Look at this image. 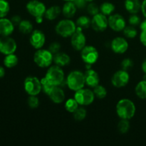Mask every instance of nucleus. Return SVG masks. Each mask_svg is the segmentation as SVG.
I'll return each mask as SVG.
<instances>
[{
    "label": "nucleus",
    "mask_w": 146,
    "mask_h": 146,
    "mask_svg": "<svg viewBox=\"0 0 146 146\" xmlns=\"http://www.w3.org/2000/svg\"><path fill=\"white\" fill-rule=\"evenodd\" d=\"M115 111L117 115L121 119L130 120L135 115L136 108L131 100L123 98L117 103Z\"/></svg>",
    "instance_id": "obj_1"
},
{
    "label": "nucleus",
    "mask_w": 146,
    "mask_h": 146,
    "mask_svg": "<svg viewBox=\"0 0 146 146\" xmlns=\"http://www.w3.org/2000/svg\"><path fill=\"white\" fill-rule=\"evenodd\" d=\"M66 84L68 88L73 91L81 89L86 84L85 75L80 71H71L66 78Z\"/></svg>",
    "instance_id": "obj_2"
},
{
    "label": "nucleus",
    "mask_w": 146,
    "mask_h": 146,
    "mask_svg": "<svg viewBox=\"0 0 146 146\" xmlns=\"http://www.w3.org/2000/svg\"><path fill=\"white\" fill-rule=\"evenodd\" d=\"M34 61L40 68H48L54 62V54L48 49H37L34 55Z\"/></svg>",
    "instance_id": "obj_3"
},
{
    "label": "nucleus",
    "mask_w": 146,
    "mask_h": 146,
    "mask_svg": "<svg viewBox=\"0 0 146 146\" xmlns=\"http://www.w3.org/2000/svg\"><path fill=\"white\" fill-rule=\"evenodd\" d=\"M46 78L55 86H59L64 82L65 74L62 67L55 65L49 67L45 76Z\"/></svg>",
    "instance_id": "obj_4"
},
{
    "label": "nucleus",
    "mask_w": 146,
    "mask_h": 146,
    "mask_svg": "<svg viewBox=\"0 0 146 146\" xmlns=\"http://www.w3.org/2000/svg\"><path fill=\"white\" fill-rule=\"evenodd\" d=\"M77 29V26L76 23H74L72 20L63 19L60 21L56 26V32L61 36L66 38V37L71 36L75 32Z\"/></svg>",
    "instance_id": "obj_5"
},
{
    "label": "nucleus",
    "mask_w": 146,
    "mask_h": 146,
    "mask_svg": "<svg viewBox=\"0 0 146 146\" xmlns=\"http://www.w3.org/2000/svg\"><path fill=\"white\" fill-rule=\"evenodd\" d=\"M95 97L94 91L88 88H83L75 91L74 98L78 102L79 106H86L91 105L94 101Z\"/></svg>",
    "instance_id": "obj_6"
},
{
    "label": "nucleus",
    "mask_w": 146,
    "mask_h": 146,
    "mask_svg": "<svg viewBox=\"0 0 146 146\" xmlns=\"http://www.w3.org/2000/svg\"><path fill=\"white\" fill-rule=\"evenodd\" d=\"M24 88L29 96H38L41 93V80L36 76H28L24 81Z\"/></svg>",
    "instance_id": "obj_7"
},
{
    "label": "nucleus",
    "mask_w": 146,
    "mask_h": 146,
    "mask_svg": "<svg viewBox=\"0 0 146 146\" xmlns=\"http://www.w3.org/2000/svg\"><path fill=\"white\" fill-rule=\"evenodd\" d=\"M81 56L87 65H92L98 61L99 54L96 48L93 46H86L81 51Z\"/></svg>",
    "instance_id": "obj_8"
},
{
    "label": "nucleus",
    "mask_w": 146,
    "mask_h": 146,
    "mask_svg": "<svg viewBox=\"0 0 146 146\" xmlns=\"http://www.w3.org/2000/svg\"><path fill=\"white\" fill-rule=\"evenodd\" d=\"M27 10L31 16L35 18L44 17L46 8L45 4L38 0H31L27 4Z\"/></svg>",
    "instance_id": "obj_9"
},
{
    "label": "nucleus",
    "mask_w": 146,
    "mask_h": 146,
    "mask_svg": "<svg viewBox=\"0 0 146 146\" xmlns=\"http://www.w3.org/2000/svg\"><path fill=\"white\" fill-rule=\"evenodd\" d=\"M17 48V42L10 36L0 37V53L4 55L14 54Z\"/></svg>",
    "instance_id": "obj_10"
},
{
    "label": "nucleus",
    "mask_w": 146,
    "mask_h": 146,
    "mask_svg": "<svg viewBox=\"0 0 146 146\" xmlns=\"http://www.w3.org/2000/svg\"><path fill=\"white\" fill-rule=\"evenodd\" d=\"M71 44L73 48L76 51H81L86 46V38L82 29L77 27L76 31L71 36Z\"/></svg>",
    "instance_id": "obj_11"
},
{
    "label": "nucleus",
    "mask_w": 146,
    "mask_h": 146,
    "mask_svg": "<svg viewBox=\"0 0 146 146\" xmlns=\"http://www.w3.org/2000/svg\"><path fill=\"white\" fill-rule=\"evenodd\" d=\"M91 26L94 31L98 32L105 31L108 27V18L106 16L99 12L92 17Z\"/></svg>",
    "instance_id": "obj_12"
},
{
    "label": "nucleus",
    "mask_w": 146,
    "mask_h": 146,
    "mask_svg": "<svg viewBox=\"0 0 146 146\" xmlns=\"http://www.w3.org/2000/svg\"><path fill=\"white\" fill-rule=\"evenodd\" d=\"M130 81V75L125 70H119L113 75L111 78V84L116 88H123L128 84Z\"/></svg>",
    "instance_id": "obj_13"
},
{
    "label": "nucleus",
    "mask_w": 146,
    "mask_h": 146,
    "mask_svg": "<svg viewBox=\"0 0 146 146\" xmlns=\"http://www.w3.org/2000/svg\"><path fill=\"white\" fill-rule=\"evenodd\" d=\"M108 27L115 31H122L126 27V21L122 15L111 14L108 17Z\"/></svg>",
    "instance_id": "obj_14"
},
{
    "label": "nucleus",
    "mask_w": 146,
    "mask_h": 146,
    "mask_svg": "<svg viewBox=\"0 0 146 146\" xmlns=\"http://www.w3.org/2000/svg\"><path fill=\"white\" fill-rule=\"evenodd\" d=\"M30 44L35 49H40L46 42V36L42 31L36 29L31 33L29 38Z\"/></svg>",
    "instance_id": "obj_15"
},
{
    "label": "nucleus",
    "mask_w": 146,
    "mask_h": 146,
    "mask_svg": "<svg viewBox=\"0 0 146 146\" xmlns=\"http://www.w3.org/2000/svg\"><path fill=\"white\" fill-rule=\"evenodd\" d=\"M112 51L115 54H122L126 52L128 48V43L125 38L115 37L112 40L111 44Z\"/></svg>",
    "instance_id": "obj_16"
},
{
    "label": "nucleus",
    "mask_w": 146,
    "mask_h": 146,
    "mask_svg": "<svg viewBox=\"0 0 146 146\" xmlns=\"http://www.w3.org/2000/svg\"><path fill=\"white\" fill-rule=\"evenodd\" d=\"M15 26L11 22V19L5 18H0V36H9L14 30Z\"/></svg>",
    "instance_id": "obj_17"
},
{
    "label": "nucleus",
    "mask_w": 146,
    "mask_h": 146,
    "mask_svg": "<svg viewBox=\"0 0 146 146\" xmlns=\"http://www.w3.org/2000/svg\"><path fill=\"white\" fill-rule=\"evenodd\" d=\"M84 75H85L86 84L88 86L94 88V87H96L99 84V76H98V73L96 71L89 68V69H88L86 71Z\"/></svg>",
    "instance_id": "obj_18"
},
{
    "label": "nucleus",
    "mask_w": 146,
    "mask_h": 146,
    "mask_svg": "<svg viewBox=\"0 0 146 146\" xmlns=\"http://www.w3.org/2000/svg\"><path fill=\"white\" fill-rule=\"evenodd\" d=\"M49 98L54 104H60L65 100V93L59 86H55L48 95Z\"/></svg>",
    "instance_id": "obj_19"
},
{
    "label": "nucleus",
    "mask_w": 146,
    "mask_h": 146,
    "mask_svg": "<svg viewBox=\"0 0 146 146\" xmlns=\"http://www.w3.org/2000/svg\"><path fill=\"white\" fill-rule=\"evenodd\" d=\"M54 62L58 66L64 67L70 64L71 58L66 53L58 52L54 55Z\"/></svg>",
    "instance_id": "obj_20"
},
{
    "label": "nucleus",
    "mask_w": 146,
    "mask_h": 146,
    "mask_svg": "<svg viewBox=\"0 0 146 146\" xmlns=\"http://www.w3.org/2000/svg\"><path fill=\"white\" fill-rule=\"evenodd\" d=\"M77 7L73 1H66L62 8V14L66 19H70L75 15Z\"/></svg>",
    "instance_id": "obj_21"
},
{
    "label": "nucleus",
    "mask_w": 146,
    "mask_h": 146,
    "mask_svg": "<svg viewBox=\"0 0 146 146\" xmlns=\"http://www.w3.org/2000/svg\"><path fill=\"white\" fill-rule=\"evenodd\" d=\"M141 4L140 0H125V8L130 14H135L141 10Z\"/></svg>",
    "instance_id": "obj_22"
},
{
    "label": "nucleus",
    "mask_w": 146,
    "mask_h": 146,
    "mask_svg": "<svg viewBox=\"0 0 146 146\" xmlns=\"http://www.w3.org/2000/svg\"><path fill=\"white\" fill-rule=\"evenodd\" d=\"M61 11H62V10H61V9L58 6H52V7L47 9L45 12V14H44V17H45L46 19L53 21V20L56 19L60 15Z\"/></svg>",
    "instance_id": "obj_23"
},
{
    "label": "nucleus",
    "mask_w": 146,
    "mask_h": 146,
    "mask_svg": "<svg viewBox=\"0 0 146 146\" xmlns=\"http://www.w3.org/2000/svg\"><path fill=\"white\" fill-rule=\"evenodd\" d=\"M19 58L17 55L14 54L6 55L4 58V65L8 68H11L15 67L18 64Z\"/></svg>",
    "instance_id": "obj_24"
},
{
    "label": "nucleus",
    "mask_w": 146,
    "mask_h": 146,
    "mask_svg": "<svg viewBox=\"0 0 146 146\" xmlns=\"http://www.w3.org/2000/svg\"><path fill=\"white\" fill-rule=\"evenodd\" d=\"M18 27L20 32L24 34H29L33 31V24L29 20H21Z\"/></svg>",
    "instance_id": "obj_25"
},
{
    "label": "nucleus",
    "mask_w": 146,
    "mask_h": 146,
    "mask_svg": "<svg viewBox=\"0 0 146 146\" xmlns=\"http://www.w3.org/2000/svg\"><path fill=\"white\" fill-rule=\"evenodd\" d=\"M135 91L138 98L141 99H146V80L140 81L137 84Z\"/></svg>",
    "instance_id": "obj_26"
},
{
    "label": "nucleus",
    "mask_w": 146,
    "mask_h": 146,
    "mask_svg": "<svg viewBox=\"0 0 146 146\" xmlns=\"http://www.w3.org/2000/svg\"><path fill=\"white\" fill-rule=\"evenodd\" d=\"M115 11V6L113 4L108 1L104 2L100 7V12L106 15V17H109L113 14V11Z\"/></svg>",
    "instance_id": "obj_27"
},
{
    "label": "nucleus",
    "mask_w": 146,
    "mask_h": 146,
    "mask_svg": "<svg viewBox=\"0 0 146 146\" xmlns=\"http://www.w3.org/2000/svg\"><path fill=\"white\" fill-rule=\"evenodd\" d=\"M91 24V19L87 16H81L78 17L76 20V24L77 27H80L82 29H85L89 28Z\"/></svg>",
    "instance_id": "obj_28"
},
{
    "label": "nucleus",
    "mask_w": 146,
    "mask_h": 146,
    "mask_svg": "<svg viewBox=\"0 0 146 146\" xmlns=\"http://www.w3.org/2000/svg\"><path fill=\"white\" fill-rule=\"evenodd\" d=\"M41 90H42L44 94H46L47 96H48L50 94V93L51 92L54 88L55 87V86L53 85L50 81H48V80L46 78V77H44L41 79Z\"/></svg>",
    "instance_id": "obj_29"
},
{
    "label": "nucleus",
    "mask_w": 146,
    "mask_h": 146,
    "mask_svg": "<svg viewBox=\"0 0 146 146\" xmlns=\"http://www.w3.org/2000/svg\"><path fill=\"white\" fill-rule=\"evenodd\" d=\"M78 106H79V104L76 101L75 98H68L65 103V109L68 112L74 113L76 110L78 108Z\"/></svg>",
    "instance_id": "obj_30"
},
{
    "label": "nucleus",
    "mask_w": 146,
    "mask_h": 146,
    "mask_svg": "<svg viewBox=\"0 0 146 146\" xmlns=\"http://www.w3.org/2000/svg\"><path fill=\"white\" fill-rule=\"evenodd\" d=\"M93 91H94L95 96L99 98V99H103V98H104L107 96L106 88L104 86H103L99 85V84L96 87H94Z\"/></svg>",
    "instance_id": "obj_31"
},
{
    "label": "nucleus",
    "mask_w": 146,
    "mask_h": 146,
    "mask_svg": "<svg viewBox=\"0 0 146 146\" xmlns=\"http://www.w3.org/2000/svg\"><path fill=\"white\" fill-rule=\"evenodd\" d=\"M130 125L129 120H125V119H121V121L118 123V131H119L121 133L125 134L126 133L128 132L130 129Z\"/></svg>",
    "instance_id": "obj_32"
},
{
    "label": "nucleus",
    "mask_w": 146,
    "mask_h": 146,
    "mask_svg": "<svg viewBox=\"0 0 146 146\" xmlns=\"http://www.w3.org/2000/svg\"><path fill=\"white\" fill-rule=\"evenodd\" d=\"M10 6L7 0H0V18H4L8 14Z\"/></svg>",
    "instance_id": "obj_33"
},
{
    "label": "nucleus",
    "mask_w": 146,
    "mask_h": 146,
    "mask_svg": "<svg viewBox=\"0 0 146 146\" xmlns=\"http://www.w3.org/2000/svg\"><path fill=\"white\" fill-rule=\"evenodd\" d=\"M74 118L77 121H81L84 120L86 117V110L83 107H78L75 112L73 113Z\"/></svg>",
    "instance_id": "obj_34"
},
{
    "label": "nucleus",
    "mask_w": 146,
    "mask_h": 146,
    "mask_svg": "<svg viewBox=\"0 0 146 146\" xmlns=\"http://www.w3.org/2000/svg\"><path fill=\"white\" fill-rule=\"evenodd\" d=\"M123 31L124 36L128 38H134L138 34V31L133 26L125 27V28L124 29Z\"/></svg>",
    "instance_id": "obj_35"
},
{
    "label": "nucleus",
    "mask_w": 146,
    "mask_h": 146,
    "mask_svg": "<svg viewBox=\"0 0 146 146\" xmlns=\"http://www.w3.org/2000/svg\"><path fill=\"white\" fill-rule=\"evenodd\" d=\"M27 104H28L29 108L32 109L37 108L39 106V100H38L37 96H29L27 99Z\"/></svg>",
    "instance_id": "obj_36"
},
{
    "label": "nucleus",
    "mask_w": 146,
    "mask_h": 146,
    "mask_svg": "<svg viewBox=\"0 0 146 146\" xmlns=\"http://www.w3.org/2000/svg\"><path fill=\"white\" fill-rule=\"evenodd\" d=\"M87 11L90 15L93 17L100 12V7H98V5H96L95 3L91 1L90 4L87 5Z\"/></svg>",
    "instance_id": "obj_37"
},
{
    "label": "nucleus",
    "mask_w": 146,
    "mask_h": 146,
    "mask_svg": "<svg viewBox=\"0 0 146 146\" xmlns=\"http://www.w3.org/2000/svg\"><path fill=\"white\" fill-rule=\"evenodd\" d=\"M133 66V61L131 59V58H125L121 62V68L123 70L125 71H128L130 68H131Z\"/></svg>",
    "instance_id": "obj_38"
},
{
    "label": "nucleus",
    "mask_w": 146,
    "mask_h": 146,
    "mask_svg": "<svg viewBox=\"0 0 146 146\" xmlns=\"http://www.w3.org/2000/svg\"><path fill=\"white\" fill-rule=\"evenodd\" d=\"M61 47V44H60L58 42H53L50 44L48 49L49 50V51L54 55V54L60 52Z\"/></svg>",
    "instance_id": "obj_39"
},
{
    "label": "nucleus",
    "mask_w": 146,
    "mask_h": 146,
    "mask_svg": "<svg viewBox=\"0 0 146 146\" xmlns=\"http://www.w3.org/2000/svg\"><path fill=\"white\" fill-rule=\"evenodd\" d=\"M128 23L131 26H137L141 23V19H140V17L138 15H136V14H132L129 17V19H128Z\"/></svg>",
    "instance_id": "obj_40"
},
{
    "label": "nucleus",
    "mask_w": 146,
    "mask_h": 146,
    "mask_svg": "<svg viewBox=\"0 0 146 146\" xmlns=\"http://www.w3.org/2000/svg\"><path fill=\"white\" fill-rule=\"evenodd\" d=\"M74 3L76 6L77 8L83 9L86 6V3L88 1L86 0H74Z\"/></svg>",
    "instance_id": "obj_41"
},
{
    "label": "nucleus",
    "mask_w": 146,
    "mask_h": 146,
    "mask_svg": "<svg viewBox=\"0 0 146 146\" xmlns=\"http://www.w3.org/2000/svg\"><path fill=\"white\" fill-rule=\"evenodd\" d=\"M11 21L14 26H19V24L21 23V19L19 16L15 15V16H14V17H11Z\"/></svg>",
    "instance_id": "obj_42"
},
{
    "label": "nucleus",
    "mask_w": 146,
    "mask_h": 146,
    "mask_svg": "<svg viewBox=\"0 0 146 146\" xmlns=\"http://www.w3.org/2000/svg\"><path fill=\"white\" fill-rule=\"evenodd\" d=\"M140 41L141 44L146 46V31H142L140 35Z\"/></svg>",
    "instance_id": "obj_43"
},
{
    "label": "nucleus",
    "mask_w": 146,
    "mask_h": 146,
    "mask_svg": "<svg viewBox=\"0 0 146 146\" xmlns=\"http://www.w3.org/2000/svg\"><path fill=\"white\" fill-rule=\"evenodd\" d=\"M141 11H142L143 14L146 18V0H143L141 4Z\"/></svg>",
    "instance_id": "obj_44"
},
{
    "label": "nucleus",
    "mask_w": 146,
    "mask_h": 146,
    "mask_svg": "<svg viewBox=\"0 0 146 146\" xmlns=\"http://www.w3.org/2000/svg\"><path fill=\"white\" fill-rule=\"evenodd\" d=\"M140 28L141 31H146V19L140 24Z\"/></svg>",
    "instance_id": "obj_45"
},
{
    "label": "nucleus",
    "mask_w": 146,
    "mask_h": 146,
    "mask_svg": "<svg viewBox=\"0 0 146 146\" xmlns=\"http://www.w3.org/2000/svg\"><path fill=\"white\" fill-rule=\"evenodd\" d=\"M4 76H5V69L4 67L0 66V78H4Z\"/></svg>",
    "instance_id": "obj_46"
},
{
    "label": "nucleus",
    "mask_w": 146,
    "mask_h": 146,
    "mask_svg": "<svg viewBox=\"0 0 146 146\" xmlns=\"http://www.w3.org/2000/svg\"><path fill=\"white\" fill-rule=\"evenodd\" d=\"M142 70L144 73L146 74V58L143 61L142 64Z\"/></svg>",
    "instance_id": "obj_47"
},
{
    "label": "nucleus",
    "mask_w": 146,
    "mask_h": 146,
    "mask_svg": "<svg viewBox=\"0 0 146 146\" xmlns=\"http://www.w3.org/2000/svg\"><path fill=\"white\" fill-rule=\"evenodd\" d=\"M43 19H44V17H37V18H35V19L37 24H41V23H42L43 21Z\"/></svg>",
    "instance_id": "obj_48"
},
{
    "label": "nucleus",
    "mask_w": 146,
    "mask_h": 146,
    "mask_svg": "<svg viewBox=\"0 0 146 146\" xmlns=\"http://www.w3.org/2000/svg\"><path fill=\"white\" fill-rule=\"evenodd\" d=\"M86 1H88V2H91V1H93L94 0H86Z\"/></svg>",
    "instance_id": "obj_49"
},
{
    "label": "nucleus",
    "mask_w": 146,
    "mask_h": 146,
    "mask_svg": "<svg viewBox=\"0 0 146 146\" xmlns=\"http://www.w3.org/2000/svg\"><path fill=\"white\" fill-rule=\"evenodd\" d=\"M65 1H74V0H64Z\"/></svg>",
    "instance_id": "obj_50"
}]
</instances>
